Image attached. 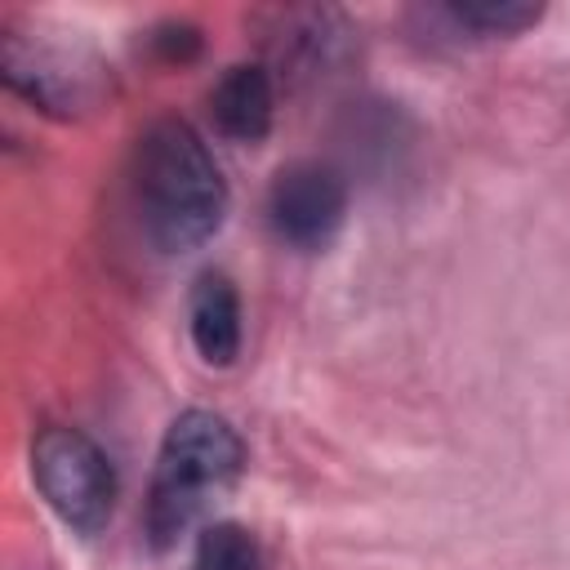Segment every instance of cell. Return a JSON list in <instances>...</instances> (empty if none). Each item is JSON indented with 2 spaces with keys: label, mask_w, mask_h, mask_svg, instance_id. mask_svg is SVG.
I'll use <instances>...</instances> for the list:
<instances>
[{
  "label": "cell",
  "mask_w": 570,
  "mask_h": 570,
  "mask_svg": "<svg viewBox=\"0 0 570 570\" xmlns=\"http://www.w3.org/2000/svg\"><path fill=\"white\" fill-rule=\"evenodd\" d=\"M134 205L142 236L160 254L200 249L227 214V183L209 142L183 120L160 116L134 142Z\"/></svg>",
  "instance_id": "obj_1"
},
{
  "label": "cell",
  "mask_w": 570,
  "mask_h": 570,
  "mask_svg": "<svg viewBox=\"0 0 570 570\" xmlns=\"http://www.w3.org/2000/svg\"><path fill=\"white\" fill-rule=\"evenodd\" d=\"M245 468L240 432L214 410H183L156 450L142 530L156 552L174 548L209 508L214 494L232 490Z\"/></svg>",
  "instance_id": "obj_2"
},
{
  "label": "cell",
  "mask_w": 570,
  "mask_h": 570,
  "mask_svg": "<svg viewBox=\"0 0 570 570\" xmlns=\"http://www.w3.org/2000/svg\"><path fill=\"white\" fill-rule=\"evenodd\" d=\"M31 481L40 499L58 512V521L71 525L76 534L94 539L111 525L120 481H116L107 450L80 428L49 423L31 441Z\"/></svg>",
  "instance_id": "obj_3"
},
{
  "label": "cell",
  "mask_w": 570,
  "mask_h": 570,
  "mask_svg": "<svg viewBox=\"0 0 570 570\" xmlns=\"http://www.w3.org/2000/svg\"><path fill=\"white\" fill-rule=\"evenodd\" d=\"M58 31H9L0 67L13 94H22L45 116H80L107 94V67L80 40H53Z\"/></svg>",
  "instance_id": "obj_4"
},
{
  "label": "cell",
  "mask_w": 570,
  "mask_h": 570,
  "mask_svg": "<svg viewBox=\"0 0 570 570\" xmlns=\"http://www.w3.org/2000/svg\"><path fill=\"white\" fill-rule=\"evenodd\" d=\"M347 178L330 160H294L267 187V227L298 254H321L347 223Z\"/></svg>",
  "instance_id": "obj_5"
},
{
  "label": "cell",
  "mask_w": 570,
  "mask_h": 570,
  "mask_svg": "<svg viewBox=\"0 0 570 570\" xmlns=\"http://www.w3.org/2000/svg\"><path fill=\"white\" fill-rule=\"evenodd\" d=\"M187 330H191V347H196V356L205 365H214V370L236 365L240 338H245V321H240V294H236L227 272H200L191 281Z\"/></svg>",
  "instance_id": "obj_6"
},
{
  "label": "cell",
  "mask_w": 570,
  "mask_h": 570,
  "mask_svg": "<svg viewBox=\"0 0 570 570\" xmlns=\"http://www.w3.org/2000/svg\"><path fill=\"white\" fill-rule=\"evenodd\" d=\"M276 116V89L272 71L263 62H236L227 67L209 89V120L232 142H263Z\"/></svg>",
  "instance_id": "obj_7"
},
{
  "label": "cell",
  "mask_w": 570,
  "mask_h": 570,
  "mask_svg": "<svg viewBox=\"0 0 570 570\" xmlns=\"http://www.w3.org/2000/svg\"><path fill=\"white\" fill-rule=\"evenodd\" d=\"M432 22H441L459 40H508L543 22L539 4H517V0H450L432 9Z\"/></svg>",
  "instance_id": "obj_8"
},
{
  "label": "cell",
  "mask_w": 570,
  "mask_h": 570,
  "mask_svg": "<svg viewBox=\"0 0 570 570\" xmlns=\"http://www.w3.org/2000/svg\"><path fill=\"white\" fill-rule=\"evenodd\" d=\"M187 570H267L258 539L236 521H214L200 530Z\"/></svg>",
  "instance_id": "obj_9"
},
{
  "label": "cell",
  "mask_w": 570,
  "mask_h": 570,
  "mask_svg": "<svg viewBox=\"0 0 570 570\" xmlns=\"http://www.w3.org/2000/svg\"><path fill=\"white\" fill-rule=\"evenodd\" d=\"M147 45H151V53H156L160 62H191V58L200 53V31H196L191 22L169 18V22H156V27H151Z\"/></svg>",
  "instance_id": "obj_10"
}]
</instances>
